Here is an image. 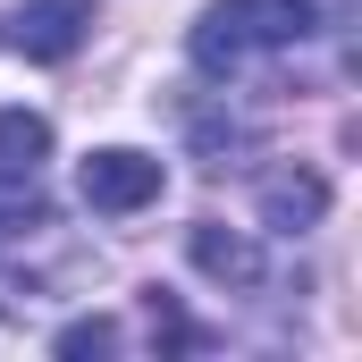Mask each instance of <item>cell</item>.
<instances>
[{
	"instance_id": "6da1fadb",
	"label": "cell",
	"mask_w": 362,
	"mask_h": 362,
	"mask_svg": "<svg viewBox=\"0 0 362 362\" xmlns=\"http://www.w3.org/2000/svg\"><path fill=\"white\" fill-rule=\"evenodd\" d=\"M312 17H320L312 0H211L194 17V59L211 76H236V68H253L270 51H295L312 34Z\"/></svg>"
},
{
	"instance_id": "52a82bcc",
	"label": "cell",
	"mask_w": 362,
	"mask_h": 362,
	"mask_svg": "<svg viewBox=\"0 0 362 362\" xmlns=\"http://www.w3.org/2000/svg\"><path fill=\"white\" fill-rule=\"evenodd\" d=\"M51 346H59V354H110V346H118V329H110V320L93 312V320H68V329H59Z\"/></svg>"
},
{
	"instance_id": "7a4b0ae2",
	"label": "cell",
	"mask_w": 362,
	"mask_h": 362,
	"mask_svg": "<svg viewBox=\"0 0 362 362\" xmlns=\"http://www.w3.org/2000/svg\"><path fill=\"white\" fill-rule=\"evenodd\" d=\"M160 185H169V169L152 152H127V144H101L85 169H76V194H85V211H101V219H127V211L160 202Z\"/></svg>"
},
{
	"instance_id": "277c9868",
	"label": "cell",
	"mask_w": 362,
	"mask_h": 362,
	"mask_svg": "<svg viewBox=\"0 0 362 362\" xmlns=\"http://www.w3.org/2000/svg\"><path fill=\"white\" fill-rule=\"evenodd\" d=\"M185 253H194V270L211 278V286H236V295H253L270 262H262V245L245 236V228H219V219H202V228H185Z\"/></svg>"
},
{
	"instance_id": "3957f363",
	"label": "cell",
	"mask_w": 362,
	"mask_h": 362,
	"mask_svg": "<svg viewBox=\"0 0 362 362\" xmlns=\"http://www.w3.org/2000/svg\"><path fill=\"white\" fill-rule=\"evenodd\" d=\"M85 34H93V0H25V8H17V51H25L34 68L76 59Z\"/></svg>"
},
{
	"instance_id": "5b68a950",
	"label": "cell",
	"mask_w": 362,
	"mask_h": 362,
	"mask_svg": "<svg viewBox=\"0 0 362 362\" xmlns=\"http://www.w3.org/2000/svg\"><path fill=\"white\" fill-rule=\"evenodd\" d=\"M320 211H329V177H320V169H270V177H262V228H270V236L320 228Z\"/></svg>"
},
{
	"instance_id": "8992f818",
	"label": "cell",
	"mask_w": 362,
	"mask_h": 362,
	"mask_svg": "<svg viewBox=\"0 0 362 362\" xmlns=\"http://www.w3.org/2000/svg\"><path fill=\"white\" fill-rule=\"evenodd\" d=\"M51 160V118L42 110H0V194H34Z\"/></svg>"
}]
</instances>
